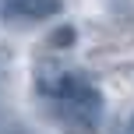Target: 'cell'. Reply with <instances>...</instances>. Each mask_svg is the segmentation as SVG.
<instances>
[{
	"label": "cell",
	"mask_w": 134,
	"mask_h": 134,
	"mask_svg": "<svg viewBox=\"0 0 134 134\" xmlns=\"http://www.w3.org/2000/svg\"><path fill=\"white\" fill-rule=\"evenodd\" d=\"M46 92L53 95L60 120L71 127L74 134H92L99 127L102 116V92L81 74H60L57 85H46Z\"/></svg>",
	"instance_id": "cell-1"
},
{
	"label": "cell",
	"mask_w": 134,
	"mask_h": 134,
	"mask_svg": "<svg viewBox=\"0 0 134 134\" xmlns=\"http://www.w3.org/2000/svg\"><path fill=\"white\" fill-rule=\"evenodd\" d=\"M7 18H21V21H42V18H57L64 11V0H0Z\"/></svg>",
	"instance_id": "cell-2"
},
{
	"label": "cell",
	"mask_w": 134,
	"mask_h": 134,
	"mask_svg": "<svg viewBox=\"0 0 134 134\" xmlns=\"http://www.w3.org/2000/svg\"><path fill=\"white\" fill-rule=\"evenodd\" d=\"M74 39H78V32H74L71 25H64V28H57V32L49 35L46 42H49L53 49H67V46H74Z\"/></svg>",
	"instance_id": "cell-3"
},
{
	"label": "cell",
	"mask_w": 134,
	"mask_h": 134,
	"mask_svg": "<svg viewBox=\"0 0 134 134\" xmlns=\"http://www.w3.org/2000/svg\"><path fill=\"white\" fill-rule=\"evenodd\" d=\"M131 127H134V120H131Z\"/></svg>",
	"instance_id": "cell-4"
}]
</instances>
